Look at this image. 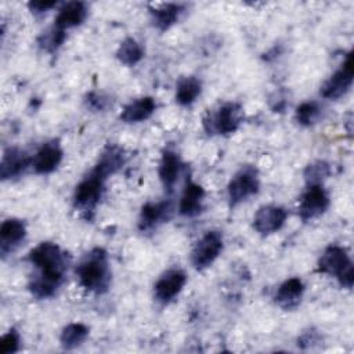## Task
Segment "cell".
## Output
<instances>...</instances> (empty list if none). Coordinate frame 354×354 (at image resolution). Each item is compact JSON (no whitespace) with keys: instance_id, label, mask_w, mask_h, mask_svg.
Listing matches in <instances>:
<instances>
[{"instance_id":"52a82bcc","label":"cell","mask_w":354,"mask_h":354,"mask_svg":"<svg viewBox=\"0 0 354 354\" xmlns=\"http://www.w3.org/2000/svg\"><path fill=\"white\" fill-rule=\"evenodd\" d=\"M223 250V235L218 231H207L194 246L191 263L196 270L210 267Z\"/></svg>"},{"instance_id":"30bf717a","label":"cell","mask_w":354,"mask_h":354,"mask_svg":"<svg viewBox=\"0 0 354 354\" xmlns=\"http://www.w3.org/2000/svg\"><path fill=\"white\" fill-rule=\"evenodd\" d=\"M185 282H187V275L183 270L180 268L167 270L156 281L153 286V296L159 303L167 304L181 292Z\"/></svg>"},{"instance_id":"cb8c5ba5","label":"cell","mask_w":354,"mask_h":354,"mask_svg":"<svg viewBox=\"0 0 354 354\" xmlns=\"http://www.w3.org/2000/svg\"><path fill=\"white\" fill-rule=\"evenodd\" d=\"M87 336H88V328L84 324L72 322V324H68L62 329L59 342L64 348L72 350V348L80 346L86 340Z\"/></svg>"},{"instance_id":"4316f807","label":"cell","mask_w":354,"mask_h":354,"mask_svg":"<svg viewBox=\"0 0 354 354\" xmlns=\"http://www.w3.org/2000/svg\"><path fill=\"white\" fill-rule=\"evenodd\" d=\"M66 35L65 30H61L55 26L50 28L47 32H43L39 39H37V44L40 46V48H43L44 51L53 53L57 48L61 47V44L65 41Z\"/></svg>"},{"instance_id":"f546056e","label":"cell","mask_w":354,"mask_h":354,"mask_svg":"<svg viewBox=\"0 0 354 354\" xmlns=\"http://www.w3.org/2000/svg\"><path fill=\"white\" fill-rule=\"evenodd\" d=\"M86 104H87V106L90 108V109H93V111H104V109H106L108 106H109V104H111V101H109V98L106 97V95H104V94H98V93H88L87 95H86Z\"/></svg>"},{"instance_id":"9a60e30c","label":"cell","mask_w":354,"mask_h":354,"mask_svg":"<svg viewBox=\"0 0 354 354\" xmlns=\"http://www.w3.org/2000/svg\"><path fill=\"white\" fill-rule=\"evenodd\" d=\"M171 202L162 201V202H148L141 207L138 228L140 231H149L155 228L159 223L166 221L171 216Z\"/></svg>"},{"instance_id":"6da1fadb","label":"cell","mask_w":354,"mask_h":354,"mask_svg":"<svg viewBox=\"0 0 354 354\" xmlns=\"http://www.w3.org/2000/svg\"><path fill=\"white\" fill-rule=\"evenodd\" d=\"M28 260L39 271L29 282L30 293L37 299L51 297L64 281L68 268L66 253L54 242H41L29 252Z\"/></svg>"},{"instance_id":"4fadbf2b","label":"cell","mask_w":354,"mask_h":354,"mask_svg":"<svg viewBox=\"0 0 354 354\" xmlns=\"http://www.w3.org/2000/svg\"><path fill=\"white\" fill-rule=\"evenodd\" d=\"M64 151L58 140L48 141L40 147V149L32 156V169L37 174H48L54 171L61 163Z\"/></svg>"},{"instance_id":"d4e9b609","label":"cell","mask_w":354,"mask_h":354,"mask_svg":"<svg viewBox=\"0 0 354 354\" xmlns=\"http://www.w3.org/2000/svg\"><path fill=\"white\" fill-rule=\"evenodd\" d=\"M142 57H144V50L141 44L133 37H126L120 43L116 51V58L127 66H134L142 59Z\"/></svg>"},{"instance_id":"3957f363","label":"cell","mask_w":354,"mask_h":354,"mask_svg":"<svg viewBox=\"0 0 354 354\" xmlns=\"http://www.w3.org/2000/svg\"><path fill=\"white\" fill-rule=\"evenodd\" d=\"M318 272L333 275L337 278L343 288L351 289L354 283L353 263L347 254V250L337 245L328 246L318 260Z\"/></svg>"},{"instance_id":"277c9868","label":"cell","mask_w":354,"mask_h":354,"mask_svg":"<svg viewBox=\"0 0 354 354\" xmlns=\"http://www.w3.org/2000/svg\"><path fill=\"white\" fill-rule=\"evenodd\" d=\"M243 119L242 105L238 102H224L214 112H209L203 119L207 134H232L238 130Z\"/></svg>"},{"instance_id":"603a6c76","label":"cell","mask_w":354,"mask_h":354,"mask_svg":"<svg viewBox=\"0 0 354 354\" xmlns=\"http://www.w3.org/2000/svg\"><path fill=\"white\" fill-rule=\"evenodd\" d=\"M202 93V82L196 76L181 77L176 88V101L180 105L192 104Z\"/></svg>"},{"instance_id":"ffe728a7","label":"cell","mask_w":354,"mask_h":354,"mask_svg":"<svg viewBox=\"0 0 354 354\" xmlns=\"http://www.w3.org/2000/svg\"><path fill=\"white\" fill-rule=\"evenodd\" d=\"M156 108V102L152 97H141L130 101L120 112V120L124 123H138L147 120Z\"/></svg>"},{"instance_id":"8fae6325","label":"cell","mask_w":354,"mask_h":354,"mask_svg":"<svg viewBox=\"0 0 354 354\" xmlns=\"http://www.w3.org/2000/svg\"><path fill=\"white\" fill-rule=\"evenodd\" d=\"M288 217V212L282 206L264 205L259 207L253 217V228L260 235H270L282 228Z\"/></svg>"},{"instance_id":"83f0119b","label":"cell","mask_w":354,"mask_h":354,"mask_svg":"<svg viewBox=\"0 0 354 354\" xmlns=\"http://www.w3.org/2000/svg\"><path fill=\"white\" fill-rule=\"evenodd\" d=\"M321 115V108L314 101H306L300 104L296 109V120L301 126H311L314 124Z\"/></svg>"},{"instance_id":"2e32d148","label":"cell","mask_w":354,"mask_h":354,"mask_svg":"<svg viewBox=\"0 0 354 354\" xmlns=\"http://www.w3.org/2000/svg\"><path fill=\"white\" fill-rule=\"evenodd\" d=\"M126 162V152L118 145H108L100 155L95 166L91 169L93 173L106 180L109 176L115 174Z\"/></svg>"},{"instance_id":"5bb4252c","label":"cell","mask_w":354,"mask_h":354,"mask_svg":"<svg viewBox=\"0 0 354 354\" xmlns=\"http://www.w3.org/2000/svg\"><path fill=\"white\" fill-rule=\"evenodd\" d=\"M26 236L25 223L19 218H7L0 225V253L7 256L15 250Z\"/></svg>"},{"instance_id":"8992f818","label":"cell","mask_w":354,"mask_h":354,"mask_svg":"<svg viewBox=\"0 0 354 354\" xmlns=\"http://www.w3.org/2000/svg\"><path fill=\"white\" fill-rule=\"evenodd\" d=\"M260 187L259 173L256 167L246 165L242 166L228 183V199L230 206H236L249 196L257 194Z\"/></svg>"},{"instance_id":"7c38bea8","label":"cell","mask_w":354,"mask_h":354,"mask_svg":"<svg viewBox=\"0 0 354 354\" xmlns=\"http://www.w3.org/2000/svg\"><path fill=\"white\" fill-rule=\"evenodd\" d=\"M32 166V158L22 149L11 147L3 152L0 160V177L3 181L19 177Z\"/></svg>"},{"instance_id":"1f68e13d","label":"cell","mask_w":354,"mask_h":354,"mask_svg":"<svg viewBox=\"0 0 354 354\" xmlns=\"http://www.w3.org/2000/svg\"><path fill=\"white\" fill-rule=\"evenodd\" d=\"M55 6H57L55 0H51V1H48V0H33V1L28 3V7L33 14H43V12L48 11L50 8H53Z\"/></svg>"},{"instance_id":"ac0fdd59","label":"cell","mask_w":354,"mask_h":354,"mask_svg":"<svg viewBox=\"0 0 354 354\" xmlns=\"http://www.w3.org/2000/svg\"><path fill=\"white\" fill-rule=\"evenodd\" d=\"M304 285L300 278H289L282 282L275 293V303L283 310H295L303 297Z\"/></svg>"},{"instance_id":"e0dca14e","label":"cell","mask_w":354,"mask_h":354,"mask_svg":"<svg viewBox=\"0 0 354 354\" xmlns=\"http://www.w3.org/2000/svg\"><path fill=\"white\" fill-rule=\"evenodd\" d=\"M203 198H205V189L202 185L194 183L192 180H187L178 210L180 214L185 217H194L198 216L203 209Z\"/></svg>"},{"instance_id":"5b68a950","label":"cell","mask_w":354,"mask_h":354,"mask_svg":"<svg viewBox=\"0 0 354 354\" xmlns=\"http://www.w3.org/2000/svg\"><path fill=\"white\" fill-rule=\"evenodd\" d=\"M106 180L101 178L95 173L90 171L77 185L73 194V205L76 209H79L86 218H91L90 213L94 212L95 206L98 205L102 192H104V184Z\"/></svg>"},{"instance_id":"7402d4cb","label":"cell","mask_w":354,"mask_h":354,"mask_svg":"<svg viewBox=\"0 0 354 354\" xmlns=\"http://www.w3.org/2000/svg\"><path fill=\"white\" fill-rule=\"evenodd\" d=\"M149 10H151L149 12H151L153 26H156L159 30H167L170 26H173L178 21L180 15L184 11V4L166 3Z\"/></svg>"},{"instance_id":"d6986e66","label":"cell","mask_w":354,"mask_h":354,"mask_svg":"<svg viewBox=\"0 0 354 354\" xmlns=\"http://www.w3.org/2000/svg\"><path fill=\"white\" fill-rule=\"evenodd\" d=\"M86 15H87V7L83 1H69L59 8L54 21V26L61 30L75 28L83 24V21L86 19Z\"/></svg>"},{"instance_id":"44dd1931","label":"cell","mask_w":354,"mask_h":354,"mask_svg":"<svg viewBox=\"0 0 354 354\" xmlns=\"http://www.w3.org/2000/svg\"><path fill=\"white\" fill-rule=\"evenodd\" d=\"M181 170L180 156L170 149L163 151L160 163H159V178L167 192H170L177 181V177Z\"/></svg>"},{"instance_id":"4dcf8cb0","label":"cell","mask_w":354,"mask_h":354,"mask_svg":"<svg viewBox=\"0 0 354 354\" xmlns=\"http://www.w3.org/2000/svg\"><path fill=\"white\" fill-rule=\"evenodd\" d=\"M319 339L321 337L317 330L308 329L300 335V337L297 339V346H300L301 348H308V347H313L314 344L319 343Z\"/></svg>"},{"instance_id":"7a4b0ae2","label":"cell","mask_w":354,"mask_h":354,"mask_svg":"<svg viewBox=\"0 0 354 354\" xmlns=\"http://www.w3.org/2000/svg\"><path fill=\"white\" fill-rule=\"evenodd\" d=\"M76 275L79 283L97 295H102L109 289L111 285V270L108 254L101 248L90 250L76 266Z\"/></svg>"},{"instance_id":"9c48e42d","label":"cell","mask_w":354,"mask_h":354,"mask_svg":"<svg viewBox=\"0 0 354 354\" xmlns=\"http://www.w3.org/2000/svg\"><path fill=\"white\" fill-rule=\"evenodd\" d=\"M329 207V196L322 184L308 185L299 203V217L308 221L319 217Z\"/></svg>"},{"instance_id":"f1b7e54d","label":"cell","mask_w":354,"mask_h":354,"mask_svg":"<svg viewBox=\"0 0 354 354\" xmlns=\"http://www.w3.org/2000/svg\"><path fill=\"white\" fill-rule=\"evenodd\" d=\"M19 344H21V337L19 333L11 328L3 337L0 342V353L1 354H12L17 353L19 350Z\"/></svg>"},{"instance_id":"ba28073f","label":"cell","mask_w":354,"mask_h":354,"mask_svg":"<svg viewBox=\"0 0 354 354\" xmlns=\"http://www.w3.org/2000/svg\"><path fill=\"white\" fill-rule=\"evenodd\" d=\"M353 75H354L353 55H351V53H348L346 57V61L342 64V66L322 84L321 90H319L321 95L328 100L340 98L351 87Z\"/></svg>"},{"instance_id":"484cf974","label":"cell","mask_w":354,"mask_h":354,"mask_svg":"<svg viewBox=\"0 0 354 354\" xmlns=\"http://www.w3.org/2000/svg\"><path fill=\"white\" fill-rule=\"evenodd\" d=\"M329 174H330V166L325 160H317L314 163H310L303 173L307 185L322 184V181L328 178Z\"/></svg>"}]
</instances>
